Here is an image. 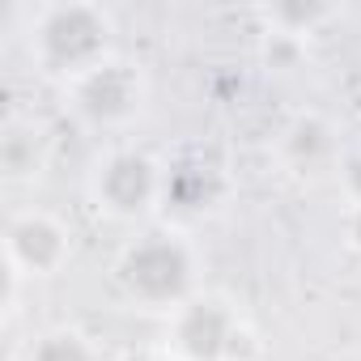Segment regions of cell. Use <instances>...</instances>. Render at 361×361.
<instances>
[{"label":"cell","mask_w":361,"mask_h":361,"mask_svg":"<svg viewBox=\"0 0 361 361\" xmlns=\"http://www.w3.org/2000/svg\"><path fill=\"white\" fill-rule=\"evenodd\" d=\"M30 51L47 77L73 85L98 64L115 60V18L90 0L43 5L30 26Z\"/></svg>","instance_id":"cell-1"},{"label":"cell","mask_w":361,"mask_h":361,"mask_svg":"<svg viewBox=\"0 0 361 361\" xmlns=\"http://www.w3.org/2000/svg\"><path fill=\"white\" fill-rule=\"evenodd\" d=\"M196 251L183 234L174 230H149L136 243L123 247L115 276L119 289L128 293V302H136L140 310H166L174 314L183 302H192L196 289Z\"/></svg>","instance_id":"cell-2"},{"label":"cell","mask_w":361,"mask_h":361,"mask_svg":"<svg viewBox=\"0 0 361 361\" xmlns=\"http://www.w3.org/2000/svg\"><path fill=\"white\" fill-rule=\"evenodd\" d=\"M166 353L174 361H255L259 340L221 293H196L170 314Z\"/></svg>","instance_id":"cell-3"},{"label":"cell","mask_w":361,"mask_h":361,"mask_svg":"<svg viewBox=\"0 0 361 361\" xmlns=\"http://www.w3.org/2000/svg\"><path fill=\"white\" fill-rule=\"evenodd\" d=\"M166 192V166L149 157L145 149H111L94 174H90V196L94 204L115 221H140L153 209H161Z\"/></svg>","instance_id":"cell-4"},{"label":"cell","mask_w":361,"mask_h":361,"mask_svg":"<svg viewBox=\"0 0 361 361\" xmlns=\"http://www.w3.org/2000/svg\"><path fill=\"white\" fill-rule=\"evenodd\" d=\"M145 77L136 64L128 60H106L98 64L94 73H85L81 81L68 85V98H73V111L98 128V132H115V128H128L140 111H145Z\"/></svg>","instance_id":"cell-5"},{"label":"cell","mask_w":361,"mask_h":361,"mask_svg":"<svg viewBox=\"0 0 361 361\" xmlns=\"http://www.w3.org/2000/svg\"><path fill=\"white\" fill-rule=\"evenodd\" d=\"M68 251H73L68 230L51 213H43V209L13 213L9 226H5V268L18 281L56 276L68 264Z\"/></svg>","instance_id":"cell-6"},{"label":"cell","mask_w":361,"mask_h":361,"mask_svg":"<svg viewBox=\"0 0 361 361\" xmlns=\"http://www.w3.org/2000/svg\"><path fill=\"white\" fill-rule=\"evenodd\" d=\"M276 149H281V161H285L293 174H323V170H331L336 161H344V157H340V132H336V123L323 119L319 111L293 115V119L281 128Z\"/></svg>","instance_id":"cell-7"},{"label":"cell","mask_w":361,"mask_h":361,"mask_svg":"<svg viewBox=\"0 0 361 361\" xmlns=\"http://www.w3.org/2000/svg\"><path fill=\"white\" fill-rule=\"evenodd\" d=\"M226 196V178L221 170L204 166V161H178L166 166V192H161V209H170L174 217H204L221 204Z\"/></svg>","instance_id":"cell-8"},{"label":"cell","mask_w":361,"mask_h":361,"mask_svg":"<svg viewBox=\"0 0 361 361\" xmlns=\"http://www.w3.org/2000/svg\"><path fill=\"white\" fill-rule=\"evenodd\" d=\"M340 9L336 5H323V0H276L268 5L259 18H264V30H276V35H293V39H310L319 35Z\"/></svg>","instance_id":"cell-9"},{"label":"cell","mask_w":361,"mask_h":361,"mask_svg":"<svg viewBox=\"0 0 361 361\" xmlns=\"http://www.w3.org/2000/svg\"><path fill=\"white\" fill-rule=\"evenodd\" d=\"M39 166H43V136L35 132V123H5V136H0V170L18 183V178H35Z\"/></svg>","instance_id":"cell-10"},{"label":"cell","mask_w":361,"mask_h":361,"mask_svg":"<svg viewBox=\"0 0 361 361\" xmlns=\"http://www.w3.org/2000/svg\"><path fill=\"white\" fill-rule=\"evenodd\" d=\"M22 361H98V353H94V344H90L81 331L60 327V331L39 336V340L26 348Z\"/></svg>","instance_id":"cell-11"},{"label":"cell","mask_w":361,"mask_h":361,"mask_svg":"<svg viewBox=\"0 0 361 361\" xmlns=\"http://www.w3.org/2000/svg\"><path fill=\"white\" fill-rule=\"evenodd\" d=\"M259 60H264L272 73H293V68H302V60H306V39L264 30V39H259Z\"/></svg>","instance_id":"cell-12"},{"label":"cell","mask_w":361,"mask_h":361,"mask_svg":"<svg viewBox=\"0 0 361 361\" xmlns=\"http://www.w3.org/2000/svg\"><path fill=\"white\" fill-rule=\"evenodd\" d=\"M340 183H344L348 204H361V153H348L340 161Z\"/></svg>","instance_id":"cell-13"},{"label":"cell","mask_w":361,"mask_h":361,"mask_svg":"<svg viewBox=\"0 0 361 361\" xmlns=\"http://www.w3.org/2000/svg\"><path fill=\"white\" fill-rule=\"evenodd\" d=\"M344 243L361 255V204H348V213H344Z\"/></svg>","instance_id":"cell-14"},{"label":"cell","mask_w":361,"mask_h":361,"mask_svg":"<svg viewBox=\"0 0 361 361\" xmlns=\"http://www.w3.org/2000/svg\"><path fill=\"white\" fill-rule=\"evenodd\" d=\"M123 361H174L170 353H132V357H123Z\"/></svg>","instance_id":"cell-15"}]
</instances>
